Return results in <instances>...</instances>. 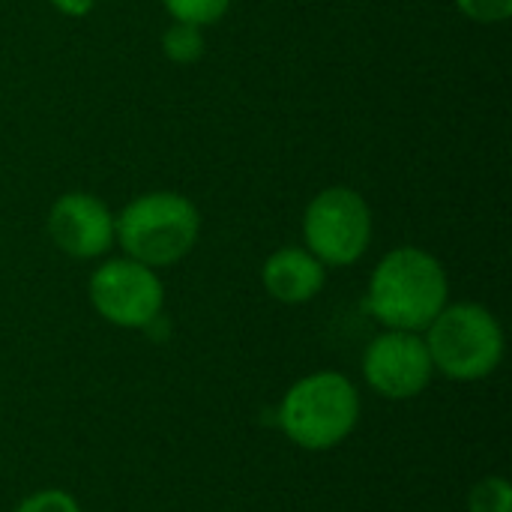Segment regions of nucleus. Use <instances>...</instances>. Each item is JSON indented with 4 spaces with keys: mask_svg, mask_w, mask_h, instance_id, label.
Segmentation results:
<instances>
[{
    "mask_svg": "<svg viewBox=\"0 0 512 512\" xmlns=\"http://www.w3.org/2000/svg\"><path fill=\"white\" fill-rule=\"evenodd\" d=\"M450 303L444 264L417 246L387 252L369 279L366 309L384 330L423 333Z\"/></svg>",
    "mask_w": 512,
    "mask_h": 512,
    "instance_id": "f257e3e1",
    "label": "nucleus"
},
{
    "mask_svg": "<svg viewBox=\"0 0 512 512\" xmlns=\"http://www.w3.org/2000/svg\"><path fill=\"white\" fill-rule=\"evenodd\" d=\"M360 423V393L342 372L324 369L288 387L279 405V429L309 453H324L351 438Z\"/></svg>",
    "mask_w": 512,
    "mask_h": 512,
    "instance_id": "f03ea898",
    "label": "nucleus"
},
{
    "mask_svg": "<svg viewBox=\"0 0 512 512\" xmlns=\"http://www.w3.org/2000/svg\"><path fill=\"white\" fill-rule=\"evenodd\" d=\"M201 237V213L180 192H147L114 216V243L153 270L183 261Z\"/></svg>",
    "mask_w": 512,
    "mask_h": 512,
    "instance_id": "7ed1b4c3",
    "label": "nucleus"
},
{
    "mask_svg": "<svg viewBox=\"0 0 512 512\" xmlns=\"http://www.w3.org/2000/svg\"><path fill=\"white\" fill-rule=\"evenodd\" d=\"M435 372L474 384L489 378L504 360V327L480 303H447L423 330Z\"/></svg>",
    "mask_w": 512,
    "mask_h": 512,
    "instance_id": "20e7f679",
    "label": "nucleus"
},
{
    "mask_svg": "<svg viewBox=\"0 0 512 512\" xmlns=\"http://www.w3.org/2000/svg\"><path fill=\"white\" fill-rule=\"evenodd\" d=\"M306 249L324 267L357 264L372 243V210L366 198L348 186L318 192L303 213Z\"/></svg>",
    "mask_w": 512,
    "mask_h": 512,
    "instance_id": "39448f33",
    "label": "nucleus"
},
{
    "mask_svg": "<svg viewBox=\"0 0 512 512\" xmlns=\"http://www.w3.org/2000/svg\"><path fill=\"white\" fill-rule=\"evenodd\" d=\"M87 294L96 315L120 330H147L165 306V288L156 270L132 258L99 264L87 282Z\"/></svg>",
    "mask_w": 512,
    "mask_h": 512,
    "instance_id": "423d86ee",
    "label": "nucleus"
},
{
    "mask_svg": "<svg viewBox=\"0 0 512 512\" xmlns=\"http://www.w3.org/2000/svg\"><path fill=\"white\" fill-rule=\"evenodd\" d=\"M435 366L423 333L408 330H384L375 336L363 354V378L366 384L390 402L417 399L432 384Z\"/></svg>",
    "mask_w": 512,
    "mask_h": 512,
    "instance_id": "0eeeda50",
    "label": "nucleus"
},
{
    "mask_svg": "<svg viewBox=\"0 0 512 512\" xmlns=\"http://www.w3.org/2000/svg\"><path fill=\"white\" fill-rule=\"evenodd\" d=\"M48 237L69 258H102L114 246V213L90 192H66L48 210Z\"/></svg>",
    "mask_w": 512,
    "mask_h": 512,
    "instance_id": "6e6552de",
    "label": "nucleus"
},
{
    "mask_svg": "<svg viewBox=\"0 0 512 512\" xmlns=\"http://www.w3.org/2000/svg\"><path fill=\"white\" fill-rule=\"evenodd\" d=\"M261 282L273 300L285 306H300V303L315 300L324 291L327 267L309 249L285 246L264 261Z\"/></svg>",
    "mask_w": 512,
    "mask_h": 512,
    "instance_id": "1a4fd4ad",
    "label": "nucleus"
},
{
    "mask_svg": "<svg viewBox=\"0 0 512 512\" xmlns=\"http://www.w3.org/2000/svg\"><path fill=\"white\" fill-rule=\"evenodd\" d=\"M162 51L171 63L189 66L195 60L204 57V27L186 24V21H174L165 33H162Z\"/></svg>",
    "mask_w": 512,
    "mask_h": 512,
    "instance_id": "9d476101",
    "label": "nucleus"
},
{
    "mask_svg": "<svg viewBox=\"0 0 512 512\" xmlns=\"http://www.w3.org/2000/svg\"><path fill=\"white\" fill-rule=\"evenodd\" d=\"M162 3L174 21H186L195 27L216 24L231 6V0H162Z\"/></svg>",
    "mask_w": 512,
    "mask_h": 512,
    "instance_id": "9b49d317",
    "label": "nucleus"
},
{
    "mask_svg": "<svg viewBox=\"0 0 512 512\" xmlns=\"http://www.w3.org/2000/svg\"><path fill=\"white\" fill-rule=\"evenodd\" d=\"M471 512H512V486L504 477L480 480L468 495Z\"/></svg>",
    "mask_w": 512,
    "mask_h": 512,
    "instance_id": "f8f14e48",
    "label": "nucleus"
},
{
    "mask_svg": "<svg viewBox=\"0 0 512 512\" xmlns=\"http://www.w3.org/2000/svg\"><path fill=\"white\" fill-rule=\"evenodd\" d=\"M12 512H81V504L63 489H42L24 498Z\"/></svg>",
    "mask_w": 512,
    "mask_h": 512,
    "instance_id": "ddd939ff",
    "label": "nucleus"
},
{
    "mask_svg": "<svg viewBox=\"0 0 512 512\" xmlns=\"http://www.w3.org/2000/svg\"><path fill=\"white\" fill-rule=\"evenodd\" d=\"M456 6L477 24H501L512 15V0H456Z\"/></svg>",
    "mask_w": 512,
    "mask_h": 512,
    "instance_id": "4468645a",
    "label": "nucleus"
},
{
    "mask_svg": "<svg viewBox=\"0 0 512 512\" xmlns=\"http://www.w3.org/2000/svg\"><path fill=\"white\" fill-rule=\"evenodd\" d=\"M51 6H54L57 12L69 15V18H84V15L93 12L96 0H51Z\"/></svg>",
    "mask_w": 512,
    "mask_h": 512,
    "instance_id": "2eb2a0df",
    "label": "nucleus"
}]
</instances>
